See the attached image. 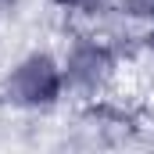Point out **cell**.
Segmentation results:
<instances>
[{"instance_id":"obj_5","label":"cell","mask_w":154,"mask_h":154,"mask_svg":"<svg viewBox=\"0 0 154 154\" xmlns=\"http://www.w3.org/2000/svg\"><path fill=\"white\" fill-rule=\"evenodd\" d=\"M14 4H18V0H0V14H7V11H11Z\"/></svg>"},{"instance_id":"obj_1","label":"cell","mask_w":154,"mask_h":154,"mask_svg":"<svg viewBox=\"0 0 154 154\" xmlns=\"http://www.w3.org/2000/svg\"><path fill=\"white\" fill-rule=\"evenodd\" d=\"M61 93V68L54 65L50 54H32L25 57L11 79H7V97L25 108H47Z\"/></svg>"},{"instance_id":"obj_4","label":"cell","mask_w":154,"mask_h":154,"mask_svg":"<svg viewBox=\"0 0 154 154\" xmlns=\"http://www.w3.org/2000/svg\"><path fill=\"white\" fill-rule=\"evenodd\" d=\"M57 4H65V7H79V11H90V7H97V0H57Z\"/></svg>"},{"instance_id":"obj_3","label":"cell","mask_w":154,"mask_h":154,"mask_svg":"<svg viewBox=\"0 0 154 154\" xmlns=\"http://www.w3.org/2000/svg\"><path fill=\"white\" fill-rule=\"evenodd\" d=\"M129 14H154V0H122Z\"/></svg>"},{"instance_id":"obj_2","label":"cell","mask_w":154,"mask_h":154,"mask_svg":"<svg viewBox=\"0 0 154 154\" xmlns=\"http://www.w3.org/2000/svg\"><path fill=\"white\" fill-rule=\"evenodd\" d=\"M104 68H108V54L97 43H79L75 50L68 54L65 75L72 79V82H79V86H93V82H100Z\"/></svg>"}]
</instances>
